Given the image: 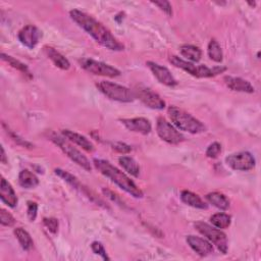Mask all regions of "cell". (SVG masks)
<instances>
[{
    "label": "cell",
    "mask_w": 261,
    "mask_h": 261,
    "mask_svg": "<svg viewBox=\"0 0 261 261\" xmlns=\"http://www.w3.org/2000/svg\"><path fill=\"white\" fill-rule=\"evenodd\" d=\"M70 15L73 21L86 31L97 43L112 51H122L125 46L117 41V39L107 30L101 23L91 15L79 9H73L70 11Z\"/></svg>",
    "instance_id": "cell-1"
},
{
    "label": "cell",
    "mask_w": 261,
    "mask_h": 261,
    "mask_svg": "<svg viewBox=\"0 0 261 261\" xmlns=\"http://www.w3.org/2000/svg\"><path fill=\"white\" fill-rule=\"evenodd\" d=\"M93 163L95 168L100 173L108 177L111 182H113L125 192L129 193L135 198H142L144 196L142 190L140 189L126 174L113 167L110 163L103 159H94Z\"/></svg>",
    "instance_id": "cell-2"
},
{
    "label": "cell",
    "mask_w": 261,
    "mask_h": 261,
    "mask_svg": "<svg viewBox=\"0 0 261 261\" xmlns=\"http://www.w3.org/2000/svg\"><path fill=\"white\" fill-rule=\"evenodd\" d=\"M168 111L173 124L178 130L188 132L190 134H199L205 132V126L199 119H197L187 111L176 106H171Z\"/></svg>",
    "instance_id": "cell-3"
},
{
    "label": "cell",
    "mask_w": 261,
    "mask_h": 261,
    "mask_svg": "<svg viewBox=\"0 0 261 261\" xmlns=\"http://www.w3.org/2000/svg\"><path fill=\"white\" fill-rule=\"evenodd\" d=\"M170 62L175 68L183 70L186 73L196 78H211V77H215L219 74L224 73L225 71H227V68L225 67H214L210 69L204 65L196 66L193 63L188 62V60H185L176 55H172L170 57Z\"/></svg>",
    "instance_id": "cell-4"
},
{
    "label": "cell",
    "mask_w": 261,
    "mask_h": 261,
    "mask_svg": "<svg viewBox=\"0 0 261 261\" xmlns=\"http://www.w3.org/2000/svg\"><path fill=\"white\" fill-rule=\"evenodd\" d=\"M98 90L103 93L106 97L118 102H133L136 96L135 92L131 89L108 81H100L96 84Z\"/></svg>",
    "instance_id": "cell-5"
},
{
    "label": "cell",
    "mask_w": 261,
    "mask_h": 261,
    "mask_svg": "<svg viewBox=\"0 0 261 261\" xmlns=\"http://www.w3.org/2000/svg\"><path fill=\"white\" fill-rule=\"evenodd\" d=\"M50 139L60 149L63 150V152L69 158H71L73 162L76 163L78 166L83 168L87 172H90L92 170V166H91V164L89 162V159L81 151L78 150L76 147H74L69 142V140L67 138L62 137V136H58L56 134H53V135H51Z\"/></svg>",
    "instance_id": "cell-6"
},
{
    "label": "cell",
    "mask_w": 261,
    "mask_h": 261,
    "mask_svg": "<svg viewBox=\"0 0 261 261\" xmlns=\"http://www.w3.org/2000/svg\"><path fill=\"white\" fill-rule=\"evenodd\" d=\"M195 228L200 234L206 237L210 243H213L220 252L224 254L228 252L227 235L222 230H219L215 227L213 228L203 222H197L195 224Z\"/></svg>",
    "instance_id": "cell-7"
},
{
    "label": "cell",
    "mask_w": 261,
    "mask_h": 261,
    "mask_svg": "<svg viewBox=\"0 0 261 261\" xmlns=\"http://www.w3.org/2000/svg\"><path fill=\"white\" fill-rule=\"evenodd\" d=\"M80 66H81L85 71L90 74L97 75V76H103L108 78H116L120 76V71L111 67L110 65L97 62L92 58H82L79 60Z\"/></svg>",
    "instance_id": "cell-8"
},
{
    "label": "cell",
    "mask_w": 261,
    "mask_h": 261,
    "mask_svg": "<svg viewBox=\"0 0 261 261\" xmlns=\"http://www.w3.org/2000/svg\"><path fill=\"white\" fill-rule=\"evenodd\" d=\"M156 132L158 136L169 144L176 145L179 144L180 142H183L185 140L184 136L180 134L171 123H169L165 117L157 118Z\"/></svg>",
    "instance_id": "cell-9"
},
{
    "label": "cell",
    "mask_w": 261,
    "mask_h": 261,
    "mask_svg": "<svg viewBox=\"0 0 261 261\" xmlns=\"http://www.w3.org/2000/svg\"><path fill=\"white\" fill-rule=\"evenodd\" d=\"M226 162L228 166L235 171L247 172L255 167L254 156L247 151L232 154L226 158Z\"/></svg>",
    "instance_id": "cell-10"
},
{
    "label": "cell",
    "mask_w": 261,
    "mask_h": 261,
    "mask_svg": "<svg viewBox=\"0 0 261 261\" xmlns=\"http://www.w3.org/2000/svg\"><path fill=\"white\" fill-rule=\"evenodd\" d=\"M134 92L136 98H139V100H141V102L149 108L162 110L166 107L165 100L149 88L139 87L136 88Z\"/></svg>",
    "instance_id": "cell-11"
},
{
    "label": "cell",
    "mask_w": 261,
    "mask_h": 261,
    "mask_svg": "<svg viewBox=\"0 0 261 261\" xmlns=\"http://www.w3.org/2000/svg\"><path fill=\"white\" fill-rule=\"evenodd\" d=\"M41 37H42V32L36 26L33 25H28L24 27L18 32L17 35L19 42L30 49L35 48V46L38 44L39 40Z\"/></svg>",
    "instance_id": "cell-12"
},
{
    "label": "cell",
    "mask_w": 261,
    "mask_h": 261,
    "mask_svg": "<svg viewBox=\"0 0 261 261\" xmlns=\"http://www.w3.org/2000/svg\"><path fill=\"white\" fill-rule=\"evenodd\" d=\"M146 65L150 69V71L153 73L154 77L158 80L159 83H162L168 87H174L177 84L174 77L166 67L155 64L153 62H147Z\"/></svg>",
    "instance_id": "cell-13"
},
{
    "label": "cell",
    "mask_w": 261,
    "mask_h": 261,
    "mask_svg": "<svg viewBox=\"0 0 261 261\" xmlns=\"http://www.w3.org/2000/svg\"><path fill=\"white\" fill-rule=\"evenodd\" d=\"M188 245L200 256L205 257L211 253H213V246L208 240L200 238L197 236H188L187 237Z\"/></svg>",
    "instance_id": "cell-14"
},
{
    "label": "cell",
    "mask_w": 261,
    "mask_h": 261,
    "mask_svg": "<svg viewBox=\"0 0 261 261\" xmlns=\"http://www.w3.org/2000/svg\"><path fill=\"white\" fill-rule=\"evenodd\" d=\"M122 123L129 131L142 135H148L152 130L150 122L147 118L144 117L124 118L122 119Z\"/></svg>",
    "instance_id": "cell-15"
},
{
    "label": "cell",
    "mask_w": 261,
    "mask_h": 261,
    "mask_svg": "<svg viewBox=\"0 0 261 261\" xmlns=\"http://www.w3.org/2000/svg\"><path fill=\"white\" fill-rule=\"evenodd\" d=\"M224 81L226 85L233 91L237 92H244V93H253L254 87L251 85V83L247 80H244L239 77H232V76H226L224 78Z\"/></svg>",
    "instance_id": "cell-16"
},
{
    "label": "cell",
    "mask_w": 261,
    "mask_h": 261,
    "mask_svg": "<svg viewBox=\"0 0 261 261\" xmlns=\"http://www.w3.org/2000/svg\"><path fill=\"white\" fill-rule=\"evenodd\" d=\"M0 198L2 201L9 207L13 208L17 204V197L16 194L11 187V185L7 182V180L2 177L1 178V184H0Z\"/></svg>",
    "instance_id": "cell-17"
},
{
    "label": "cell",
    "mask_w": 261,
    "mask_h": 261,
    "mask_svg": "<svg viewBox=\"0 0 261 261\" xmlns=\"http://www.w3.org/2000/svg\"><path fill=\"white\" fill-rule=\"evenodd\" d=\"M63 136L65 138H67L70 142H73L75 144H77L78 146L82 147L84 150H86L87 152H93L95 150L94 145L92 144V142L90 140H88L85 136L80 135L76 132L70 131V130H63Z\"/></svg>",
    "instance_id": "cell-18"
},
{
    "label": "cell",
    "mask_w": 261,
    "mask_h": 261,
    "mask_svg": "<svg viewBox=\"0 0 261 261\" xmlns=\"http://www.w3.org/2000/svg\"><path fill=\"white\" fill-rule=\"evenodd\" d=\"M44 51H45L46 55L48 56V58L52 60V63L57 68L62 69L64 71H68L71 68V64L68 60V58H66L62 53H59L58 51H56L54 48L49 47V46H45Z\"/></svg>",
    "instance_id": "cell-19"
},
{
    "label": "cell",
    "mask_w": 261,
    "mask_h": 261,
    "mask_svg": "<svg viewBox=\"0 0 261 261\" xmlns=\"http://www.w3.org/2000/svg\"><path fill=\"white\" fill-rule=\"evenodd\" d=\"M180 199L182 201L194 208H199V209H207V204L203 201V200L200 198L198 195H196L193 192L190 191H183L180 194Z\"/></svg>",
    "instance_id": "cell-20"
},
{
    "label": "cell",
    "mask_w": 261,
    "mask_h": 261,
    "mask_svg": "<svg viewBox=\"0 0 261 261\" xmlns=\"http://www.w3.org/2000/svg\"><path fill=\"white\" fill-rule=\"evenodd\" d=\"M206 200L218 209L227 210L230 207V200L222 193L212 192L206 195Z\"/></svg>",
    "instance_id": "cell-21"
},
{
    "label": "cell",
    "mask_w": 261,
    "mask_h": 261,
    "mask_svg": "<svg viewBox=\"0 0 261 261\" xmlns=\"http://www.w3.org/2000/svg\"><path fill=\"white\" fill-rule=\"evenodd\" d=\"M18 183L25 189H33L39 185V179L32 172L24 170L18 174Z\"/></svg>",
    "instance_id": "cell-22"
},
{
    "label": "cell",
    "mask_w": 261,
    "mask_h": 261,
    "mask_svg": "<svg viewBox=\"0 0 261 261\" xmlns=\"http://www.w3.org/2000/svg\"><path fill=\"white\" fill-rule=\"evenodd\" d=\"M179 52L184 57H186L191 63H198L202 56V51L200 50L199 47L185 44L179 47Z\"/></svg>",
    "instance_id": "cell-23"
},
{
    "label": "cell",
    "mask_w": 261,
    "mask_h": 261,
    "mask_svg": "<svg viewBox=\"0 0 261 261\" xmlns=\"http://www.w3.org/2000/svg\"><path fill=\"white\" fill-rule=\"evenodd\" d=\"M118 163L122 166L126 172L132 174L135 177H138L140 174V167L136 160L130 156H120L118 158Z\"/></svg>",
    "instance_id": "cell-24"
},
{
    "label": "cell",
    "mask_w": 261,
    "mask_h": 261,
    "mask_svg": "<svg viewBox=\"0 0 261 261\" xmlns=\"http://www.w3.org/2000/svg\"><path fill=\"white\" fill-rule=\"evenodd\" d=\"M55 174L62 177L63 179H65L67 183H69L73 188L77 189V190H80V191H82L84 193L87 194V189L80 183V180L75 176L73 175L72 174H70L69 172L67 171H64V170H60V169H56L55 170Z\"/></svg>",
    "instance_id": "cell-25"
},
{
    "label": "cell",
    "mask_w": 261,
    "mask_h": 261,
    "mask_svg": "<svg viewBox=\"0 0 261 261\" xmlns=\"http://www.w3.org/2000/svg\"><path fill=\"white\" fill-rule=\"evenodd\" d=\"M14 235L18 241L19 245L22 246V248L25 251H29L33 248L34 242H33L30 234L26 230H24L23 228H16L14 230Z\"/></svg>",
    "instance_id": "cell-26"
},
{
    "label": "cell",
    "mask_w": 261,
    "mask_h": 261,
    "mask_svg": "<svg viewBox=\"0 0 261 261\" xmlns=\"http://www.w3.org/2000/svg\"><path fill=\"white\" fill-rule=\"evenodd\" d=\"M210 222L213 227L219 230H225L231 226L232 217L227 213H215L210 217Z\"/></svg>",
    "instance_id": "cell-27"
},
{
    "label": "cell",
    "mask_w": 261,
    "mask_h": 261,
    "mask_svg": "<svg viewBox=\"0 0 261 261\" xmlns=\"http://www.w3.org/2000/svg\"><path fill=\"white\" fill-rule=\"evenodd\" d=\"M207 52H208V56L211 60L215 63H222L223 59H224V53H223V49L220 47L219 43L216 41L215 39H212L211 41L208 44L207 47Z\"/></svg>",
    "instance_id": "cell-28"
},
{
    "label": "cell",
    "mask_w": 261,
    "mask_h": 261,
    "mask_svg": "<svg viewBox=\"0 0 261 261\" xmlns=\"http://www.w3.org/2000/svg\"><path fill=\"white\" fill-rule=\"evenodd\" d=\"M1 58H2L3 62L7 63L13 69H15V70H17L19 72H22L25 76H28L29 78H32V75H31V73L29 71V68L25 64L21 63V62H19V60L15 59L12 56H9V55H7L5 53L1 54Z\"/></svg>",
    "instance_id": "cell-29"
},
{
    "label": "cell",
    "mask_w": 261,
    "mask_h": 261,
    "mask_svg": "<svg viewBox=\"0 0 261 261\" xmlns=\"http://www.w3.org/2000/svg\"><path fill=\"white\" fill-rule=\"evenodd\" d=\"M0 223L5 227H12L15 224V219L5 209H1L0 210Z\"/></svg>",
    "instance_id": "cell-30"
},
{
    "label": "cell",
    "mask_w": 261,
    "mask_h": 261,
    "mask_svg": "<svg viewBox=\"0 0 261 261\" xmlns=\"http://www.w3.org/2000/svg\"><path fill=\"white\" fill-rule=\"evenodd\" d=\"M3 127L5 128L4 125H3ZM5 129H6V133L11 137V139L13 140V141H14L15 143H17L18 145H22V146H24V147H26V148H33V147H34L30 142L26 141L25 139L21 138L17 134H15L14 132H12L11 130H9L8 128H5Z\"/></svg>",
    "instance_id": "cell-31"
},
{
    "label": "cell",
    "mask_w": 261,
    "mask_h": 261,
    "mask_svg": "<svg viewBox=\"0 0 261 261\" xmlns=\"http://www.w3.org/2000/svg\"><path fill=\"white\" fill-rule=\"evenodd\" d=\"M220 152H222V145H220L218 142H213L210 144L206 150V156L209 158H216Z\"/></svg>",
    "instance_id": "cell-32"
},
{
    "label": "cell",
    "mask_w": 261,
    "mask_h": 261,
    "mask_svg": "<svg viewBox=\"0 0 261 261\" xmlns=\"http://www.w3.org/2000/svg\"><path fill=\"white\" fill-rule=\"evenodd\" d=\"M43 224H44L45 228H46L49 232H51L52 234H56V233H57L59 224H58V220H57L56 218H52V217L47 218V217H45V218L43 219Z\"/></svg>",
    "instance_id": "cell-33"
},
{
    "label": "cell",
    "mask_w": 261,
    "mask_h": 261,
    "mask_svg": "<svg viewBox=\"0 0 261 261\" xmlns=\"http://www.w3.org/2000/svg\"><path fill=\"white\" fill-rule=\"evenodd\" d=\"M91 248H92V250H93L94 253L100 255L103 259H105V260H108V259H109V257L107 256L106 251H105L103 245H102L101 243H100V242H93L92 245H91Z\"/></svg>",
    "instance_id": "cell-34"
},
{
    "label": "cell",
    "mask_w": 261,
    "mask_h": 261,
    "mask_svg": "<svg viewBox=\"0 0 261 261\" xmlns=\"http://www.w3.org/2000/svg\"><path fill=\"white\" fill-rule=\"evenodd\" d=\"M152 3L156 6H158L164 12H166L168 15H173V7L172 4L166 0H162V1H152Z\"/></svg>",
    "instance_id": "cell-35"
},
{
    "label": "cell",
    "mask_w": 261,
    "mask_h": 261,
    "mask_svg": "<svg viewBox=\"0 0 261 261\" xmlns=\"http://www.w3.org/2000/svg\"><path fill=\"white\" fill-rule=\"evenodd\" d=\"M28 217L31 222H34L37 217V212H38V205L36 202L29 201L28 202Z\"/></svg>",
    "instance_id": "cell-36"
},
{
    "label": "cell",
    "mask_w": 261,
    "mask_h": 261,
    "mask_svg": "<svg viewBox=\"0 0 261 261\" xmlns=\"http://www.w3.org/2000/svg\"><path fill=\"white\" fill-rule=\"evenodd\" d=\"M112 148H113L114 150H116L117 152L123 153V154L129 153V152H131V150H132V148H131L129 145H127V144H125V143H122V142L113 143V144H112Z\"/></svg>",
    "instance_id": "cell-37"
},
{
    "label": "cell",
    "mask_w": 261,
    "mask_h": 261,
    "mask_svg": "<svg viewBox=\"0 0 261 261\" xmlns=\"http://www.w3.org/2000/svg\"><path fill=\"white\" fill-rule=\"evenodd\" d=\"M0 160H1V163L3 165H6L7 164V159H6V155H5V152H4V148L1 146V158H0Z\"/></svg>",
    "instance_id": "cell-38"
},
{
    "label": "cell",
    "mask_w": 261,
    "mask_h": 261,
    "mask_svg": "<svg viewBox=\"0 0 261 261\" xmlns=\"http://www.w3.org/2000/svg\"><path fill=\"white\" fill-rule=\"evenodd\" d=\"M249 4H250V5H252V6H254L256 3H255V2H249Z\"/></svg>",
    "instance_id": "cell-39"
}]
</instances>
